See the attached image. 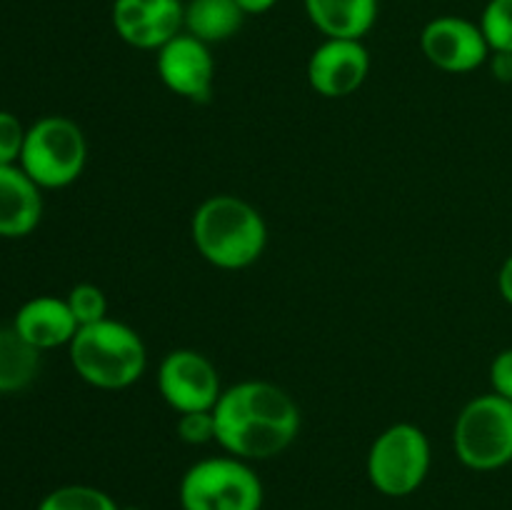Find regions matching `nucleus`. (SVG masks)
Returning a JSON list of instances; mask_svg holds the SVG:
<instances>
[{"label": "nucleus", "instance_id": "b1692460", "mask_svg": "<svg viewBox=\"0 0 512 510\" xmlns=\"http://www.w3.org/2000/svg\"><path fill=\"white\" fill-rule=\"evenodd\" d=\"M488 63L500 83H512V53H490Z\"/></svg>", "mask_w": 512, "mask_h": 510}, {"label": "nucleus", "instance_id": "a878e982", "mask_svg": "<svg viewBox=\"0 0 512 510\" xmlns=\"http://www.w3.org/2000/svg\"><path fill=\"white\" fill-rule=\"evenodd\" d=\"M278 0H238L240 8L245 10V15H263L268 13Z\"/></svg>", "mask_w": 512, "mask_h": 510}, {"label": "nucleus", "instance_id": "4be33fe9", "mask_svg": "<svg viewBox=\"0 0 512 510\" xmlns=\"http://www.w3.org/2000/svg\"><path fill=\"white\" fill-rule=\"evenodd\" d=\"M178 438L188 445H205L215 440V418L213 410H195V413H183L175 423Z\"/></svg>", "mask_w": 512, "mask_h": 510}, {"label": "nucleus", "instance_id": "aec40b11", "mask_svg": "<svg viewBox=\"0 0 512 510\" xmlns=\"http://www.w3.org/2000/svg\"><path fill=\"white\" fill-rule=\"evenodd\" d=\"M68 308L73 313V318L78 320V325H93L100 320L108 318V298H105L103 290L93 283H78L75 288H70L68 293Z\"/></svg>", "mask_w": 512, "mask_h": 510}, {"label": "nucleus", "instance_id": "a211bd4d", "mask_svg": "<svg viewBox=\"0 0 512 510\" xmlns=\"http://www.w3.org/2000/svg\"><path fill=\"white\" fill-rule=\"evenodd\" d=\"M38 510H120L105 490L93 485H60L40 500Z\"/></svg>", "mask_w": 512, "mask_h": 510}, {"label": "nucleus", "instance_id": "20e7f679", "mask_svg": "<svg viewBox=\"0 0 512 510\" xmlns=\"http://www.w3.org/2000/svg\"><path fill=\"white\" fill-rule=\"evenodd\" d=\"M88 163V140L75 120L65 115H45L25 133L20 168L43 190L73 185Z\"/></svg>", "mask_w": 512, "mask_h": 510}, {"label": "nucleus", "instance_id": "0eeeda50", "mask_svg": "<svg viewBox=\"0 0 512 510\" xmlns=\"http://www.w3.org/2000/svg\"><path fill=\"white\" fill-rule=\"evenodd\" d=\"M368 480L380 495L405 498L430 473V440L418 425L395 423L373 440L368 450Z\"/></svg>", "mask_w": 512, "mask_h": 510}, {"label": "nucleus", "instance_id": "39448f33", "mask_svg": "<svg viewBox=\"0 0 512 510\" xmlns=\"http://www.w3.org/2000/svg\"><path fill=\"white\" fill-rule=\"evenodd\" d=\"M178 498L183 510H260L265 493L248 460L218 455L185 470Z\"/></svg>", "mask_w": 512, "mask_h": 510}, {"label": "nucleus", "instance_id": "1a4fd4ad", "mask_svg": "<svg viewBox=\"0 0 512 510\" xmlns=\"http://www.w3.org/2000/svg\"><path fill=\"white\" fill-rule=\"evenodd\" d=\"M423 55L443 73L463 75L483 68L490 60V45L480 23L458 15H440L420 33Z\"/></svg>", "mask_w": 512, "mask_h": 510}, {"label": "nucleus", "instance_id": "bb28decb", "mask_svg": "<svg viewBox=\"0 0 512 510\" xmlns=\"http://www.w3.org/2000/svg\"><path fill=\"white\" fill-rule=\"evenodd\" d=\"M123 510H145V508H123Z\"/></svg>", "mask_w": 512, "mask_h": 510}, {"label": "nucleus", "instance_id": "f3484780", "mask_svg": "<svg viewBox=\"0 0 512 510\" xmlns=\"http://www.w3.org/2000/svg\"><path fill=\"white\" fill-rule=\"evenodd\" d=\"M40 373V350L18 335V330L0 328V395L20 393Z\"/></svg>", "mask_w": 512, "mask_h": 510}, {"label": "nucleus", "instance_id": "412c9836", "mask_svg": "<svg viewBox=\"0 0 512 510\" xmlns=\"http://www.w3.org/2000/svg\"><path fill=\"white\" fill-rule=\"evenodd\" d=\"M25 128L18 115L0 110V165H18L25 145Z\"/></svg>", "mask_w": 512, "mask_h": 510}, {"label": "nucleus", "instance_id": "5701e85b", "mask_svg": "<svg viewBox=\"0 0 512 510\" xmlns=\"http://www.w3.org/2000/svg\"><path fill=\"white\" fill-rule=\"evenodd\" d=\"M490 385L493 393L512 403V348L500 350L490 363Z\"/></svg>", "mask_w": 512, "mask_h": 510}, {"label": "nucleus", "instance_id": "f257e3e1", "mask_svg": "<svg viewBox=\"0 0 512 510\" xmlns=\"http://www.w3.org/2000/svg\"><path fill=\"white\" fill-rule=\"evenodd\" d=\"M215 443L240 460H268L293 445L300 408L283 388L243 380L223 390L213 408Z\"/></svg>", "mask_w": 512, "mask_h": 510}, {"label": "nucleus", "instance_id": "f8f14e48", "mask_svg": "<svg viewBox=\"0 0 512 510\" xmlns=\"http://www.w3.org/2000/svg\"><path fill=\"white\" fill-rule=\"evenodd\" d=\"M183 0H115L113 28L138 50H160L183 33Z\"/></svg>", "mask_w": 512, "mask_h": 510}, {"label": "nucleus", "instance_id": "4468645a", "mask_svg": "<svg viewBox=\"0 0 512 510\" xmlns=\"http://www.w3.org/2000/svg\"><path fill=\"white\" fill-rule=\"evenodd\" d=\"M43 218V188L20 165H0V238H25Z\"/></svg>", "mask_w": 512, "mask_h": 510}, {"label": "nucleus", "instance_id": "393cba45", "mask_svg": "<svg viewBox=\"0 0 512 510\" xmlns=\"http://www.w3.org/2000/svg\"><path fill=\"white\" fill-rule=\"evenodd\" d=\"M498 290L505 303L512 305V253L505 258V263L498 270Z\"/></svg>", "mask_w": 512, "mask_h": 510}, {"label": "nucleus", "instance_id": "9b49d317", "mask_svg": "<svg viewBox=\"0 0 512 510\" xmlns=\"http://www.w3.org/2000/svg\"><path fill=\"white\" fill-rule=\"evenodd\" d=\"M370 73V53L363 40L325 38L308 60V83L330 100L348 98L363 88Z\"/></svg>", "mask_w": 512, "mask_h": 510}, {"label": "nucleus", "instance_id": "423d86ee", "mask_svg": "<svg viewBox=\"0 0 512 510\" xmlns=\"http://www.w3.org/2000/svg\"><path fill=\"white\" fill-rule=\"evenodd\" d=\"M453 448L460 463L490 473L512 463V403L498 393L478 395L458 413Z\"/></svg>", "mask_w": 512, "mask_h": 510}, {"label": "nucleus", "instance_id": "9d476101", "mask_svg": "<svg viewBox=\"0 0 512 510\" xmlns=\"http://www.w3.org/2000/svg\"><path fill=\"white\" fill-rule=\"evenodd\" d=\"M155 60L165 88L190 103H208L215 88V60L210 45L188 33L175 35L163 45Z\"/></svg>", "mask_w": 512, "mask_h": 510}, {"label": "nucleus", "instance_id": "f03ea898", "mask_svg": "<svg viewBox=\"0 0 512 510\" xmlns=\"http://www.w3.org/2000/svg\"><path fill=\"white\" fill-rule=\"evenodd\" d=\"M190 238L200 258L220 270L258 263L268 245V225L258 208L238 195H210L195 208Z\"/></svg>", "mask_w": 512, "mask_h": 510}, {"label": "nucleus", "instance_id": "2eb2a0df", "mask_svg": "<svg viewBox=\"0 0 512 510\" xmlns=\"http://www.w3.org/2000/svg\"><path fill=\"white\" fill-rule=\"evenodd\" d=\"M305 13L325 38L363 40L378 20V0H305Z\"/></svg>", "mask_w": 512, "mask_h": 510}, {"label": "nucleus", "instance_id": "6e6552de", "mask_svg": "<svg viewBox=\"0 0 512 510\" xmlns=\"http://www.w3.org/2000/svg\"><path fill=\"white\" fill-rule=\"evenodd\" d=\"M158 390L178 415L213 410L223 395L213 360L190 348L170 350L158 368Z\"/></svg>", "mask_w": 512, "mask_h": 510}, {"label": "nucleus", "instance_id": "6ab92c4d", "mask_svg": "<svg viewBox=\"0 0 512 510\" xmlns=\"http://www.w3.org/2000/svg\"><path fill=\"white\" fill-rule=\"evenodd\" d=\"M480 28L493 53H512V0H490L480 15Z\"/></svg>", "mask_w": 512, "mask_h": 510}, {"label": "nucleus", "instance_id": "dca6fc26", "mask_svg": "<svg viewBox=\"0 0 512 510\" xmlns=\"http://www.w3.org/2000/svg\"><path fill=\"white\" fill-rule=\"evenodd\" d=\"M245 23V10L238 0H188L183 13V33L205 45L230 40Z\"/></svg>", "mask_w": 512, "mask_h": 510}, {"label": "nucleus", "instance_id": "7ed1b4c3", "mask_svg": "<svg viewBox=\"0 0 512 510\" xmlns=\"http://www.w3.org/2000/svg\"><path fill=\"white\" fill-rule=\"evenodd\" d=\"M68 355L78 378L100 390L130 388L148 368V350L138 330L113 318L78 328Z\"/></svg>", "mask_w": 512, "mask_h": 510}, {"label": "nucleus", "instance_id": "ddd939ff", "mask_svg": "<svg viewBox=\"0 0 512 510\" xmlns=\"http://www.w3.org/2000/svg\"><path fill=\"white\" fill-rule=\"evenodd\" d=\"M13 328L18 330L20 338L43 353V350L70 345L80 325L70 313L68 300L58 295H35L20 305L13 318Z\"/></svg>", "mask_w": 512, "mask_h": 510}]
</instances>
